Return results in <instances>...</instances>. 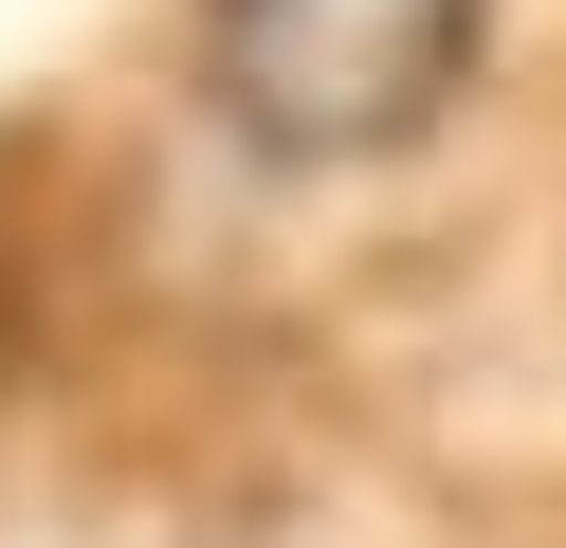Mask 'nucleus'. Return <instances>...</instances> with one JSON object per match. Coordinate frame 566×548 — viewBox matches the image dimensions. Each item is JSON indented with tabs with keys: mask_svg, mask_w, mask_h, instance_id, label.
I'll list each match as a JSON object with an SVG mask.
<instances>
[{
	"mask_svg": "<svg viewBox=\"0 0 566 548\" xmlns=\"http://www.w3.org/2000/svg\"><path fill=\"white\" fill-rule=\"evenodd\" d=\"M493 0H220V110L274 165H366L420 146L475 73Z\"/></svg>",
	"mask_w": 566,
	"mask_h": 548,
	"instance_id": "obj_1",
	"label": "nucleus"
}]
</instances>
